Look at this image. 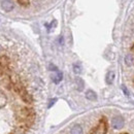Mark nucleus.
Instances as JSON below:
<instances>
[{
  "mask_svg": "<svg viewBox=\"0 0 134 134\" xmlns=\"http://www.w3.org/2000/svg\"><path fill=\"white\" fill-rule=\"evenodd\" d=\"M1 50H2V49H1V47H0V52H1Z\"/></svg>",
  "mask_w": 134,
  "mask_h": 134,
  "instance_id": "12",
  "label": "nucleus"
},
{
  "mask_svg": "<svg viewBox=\"0 0 134 134\" xmlns=\"http://www.w3.org/2000/svg\"><path fill=\"white\" fill-rule=\"evenodd\" d=\"M71 134H83V128L81 125H74L72 128H71V131H70Z\"/></svg>",
  "mask_w": 134,
  "mask_h": 134,
  "instance_id": "6",
  "label": "nucleus"
},
{
  "mask_svg": "<svg viewBox=\"0 0 134 134\" xmlns=\"http://www.w3.org/2000/svg\"><path fill=\"white\" fill-rule=\"evenodd\" d=\"M76 86H77V90L79 91H83V89H84V81L81 79V77H77L76 79Z\"/></svg>",
  "mask_w": 134,
  "mask_h": 134,
  "instance_id": "8",
  "label": "nucleus"
},
{
  "mask_svg": "<svg viewBox=\"0 0 134 134\" xmlns=\"http://www.w3.org/2000/svg\"><path fill=\"white\" fill-rule=\"evenodd\" d=\"M1 7H2V9L4 12L9 13V12H12L14 9L15 4H14V2L12 0H3L2 3H1Z\"/></svg>",
  "mask_w": 134,
  "mask_h": 134,
  "instance_id": "2",
  "label": "nucleus"
},
{
  "mask_svg": "<svg viewBox=\"0 0 134 134\" xmlns=\"http://www.w3.org/2000/svg\"><path fill=\"white\" fill-rule=\"evenodd\" d=\"M86 98L89 99V100H91V101H95L96 99H97V95H96V93H95L94 91H92V90H88V91L86 92Z\"/></svg>",
  "mask_w": 134,
  "mask_h": 134,
  "instance_id": "5",
  "label": "nucleus"
},
{
  "mask_svg": "<svg viewBox=\"0 0 134 134\" xmlns=\"http://www.w3.org/2000/svg\"><path fill=\"white\" fill-rule=\"evenodd\" d=\"M122 90L124 91V93H125V95H126V96H129V91L126 89V87H125V86H122Z\"/></svg>",
  "mask_w": 134,
  "mask_h": 134,
  "instance_id": "10",
  "label": "nucleus"
},
{
  "mask_svg": "<svg viewBox=\"0 0 134 134\" xmlns=\"http://www.w3.org/2000/svg\"><path fill=\"white\" fill-rule=\"evenodd\" d=\"M73 71H74V73L80 74L82 72V65L80 63H74L73 64Z\"/></svg>",
  "mask_w": 134,
  "mask_h": 134,
  "instance_id": "9",
  "label": "nucleus"
},
{
  "mask_svg": "<svg viewBox=\"0 0 134 134\" xmlns=\"http://www.w3.org/2000/svg\"><path fill=\"white\" fill-rule=\"evenodd\" d=\"M124 119L122 117H120V116H118V117H115L113 119V121H111V125H113V127H114V129H116V130H120V129H122L123 127H124Z\"/></svg>",
  "mask_w": 134,
  "mask_h": 134,
  "instance_id": "1",
  "label": "nucleus"
},
{
  "mask_svg": "<svg viewBox=\"0 0 134 134\" xmlns=\"http://www.w3.org/2000/svg\"><path fill=\"white\" fill-rule=\"evenodd\" d=\"M116 77V73L114 71H108L106 73V76H105V82L107 85H111L114 83V80Z\"/></svg>",
  "mask_w": 134,
  "mask_h": 134,
  "instance_id": "3",
  "label": "nucleus"
},
{
  "mask_svg": "<svg viewBox=\"0 0 134 134\" xmlns=\"http://www.w3.org/2000/svg\"><path fill=\"white\" fill-rule=\"evenodd\" d=\"M62 77H63L62 72H61V71H57V75L53 76V82H54L55 84H58V83H60V82H61Z\"/></svg>",
  "mask_w": 134,
  "mask_h": 134,
  "instance_id": "7",
  "label": "nucleus"
},
{
  "mask_svg": "<svg viewBox=\"0 0 134 134\" xmlns=\"http://www.w3.org/2000/svg\"><path fill=\"white\" fill-rule=\"evenodd\" d=\"M55 102H56V99H53V100L51 101V103H50V105H49V106H52V105H53V104H54V103H55Z\"/></svg>",
  "mask_w": 134,
  "mask_h": 134,
  "instance_id": "11",
  "label": "nucleus"
},
{
  "mask_svg": "<svg viewBox=\"0 0 134 134\" xmlns=\"http://www.w3.org/2000/svg\"><path fill=\"white\" fill-rule=\"evenodd\" d=\"M125 63L128 66L134 65V55L133 54H128L125 56Z\"/></svg>",
  "mask_w": 134,
  "mask_h": 134,
  "instance_id": "4",
  "label": "nucleus"
}]
</instances>
